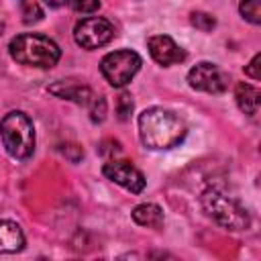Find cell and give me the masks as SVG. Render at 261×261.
<instances>
[{
	"mask_svg": "<svg viewBox=\"0 0 261 261\" xmlns=\"http://www.w3.org/2000/svg\"><path fill=\"white\" fill-rule=\"evenodd\" d=\"M188 126L171 110L153 106L139 114V137L147 149H171L184 141Z\"/></svg>",
	"mask_w": 261,
	"mask_h": 261,
	"instance_id": "1",
	"label": "cell"
},
{
	"mask_svg": "<svg viewBox=\"0 0 261 261\" xmlns=\"http://www.w3.org/2000/svg\"><path fill=\"white\" fill-rule=\"evenodd\" d=\"M8 51L16 63L31 65V67H43V69L53 67L61 57V49L57 47V43L39 33L16 35L10 41Z\"/></svg>",
	"mask_w": 261,
	"mask_h": 261,
	"instance_id": "2",
	"label": "cell"
},
{
	"mask_svg": "<svg viewBox=\"0 0 261 261\" xmlns=\"http://www.w3.org/2000/svg\"><path fill=\"white\" fill-rule=\"evenodd\" d=\"M0 137L8 155L14 159H29L35 151V128L24 112H8L0 122Z\"/></svg>",
	"mask_w": 261,
	"mask_h": 261,
	"instance_id": "3",
	"label": "cell"
},
{
	"mask_svg": "<svg viewBox=\"0 0 261 261\" xmlns=\"http://www.w3.org/2000/svg\"><path fill=\"white\" fill-rule=\"evenodd\" d=\"M202 206L206 214L220 226L228 230H245L251 224L249 212L230 196L216 188H208L202 194Z\"/></svg>",
	"mask_w": 261,
	"mask_h": 261,
	"instance_id": "4",
	"label": "cell"
},
{
	"mask_svg": "<svg viewBox=\"0 0 261 261\" xmlns=\"http://www.w3.org/2000/svg\"><path fill=\"white\" fill-rule=\"evenodd\" d=\"M141 63L143 61L139 53L130 49H118L102 57L100 71L112 88H122L135 77V73L141 69Z\"/></svg>",
	"mask_w": 261,
	"mask_h": 261,
	"instance_id": "5",
	"label": "cell"
},
{
	"mask_svg": "<svg viewBox=\"0 0 261 261\" xmlns=\"http://www.w3.org/2000/svg\"><path fill=\"white\" fill-rule=\"evenodd\" d=\"M114 37V27L102 16L82 18L73 29V39L82 49H98L110 43Z\"/></svg>",
	"mask_w": 261,
	"mask_h": 261,
	"instance_id": "6",
	"label": "cell"
},
{
	"mask_svg": "<svg viewBox=\"0 0 261 261\" xmlns=\"http://www.w3.org/2000/svg\"><path fill=\"white\" fill-rule=\"evenodd\" d=\"M188 84L198 90V92H206V94H222L228 88V75L214 63L202 61L196 63L190 73H188Z\"/></svg>",
	"mask_w": 261,
	"mask_h": 261,
	"instance_id": "7",
	"label": "cell"
},
{
	"mask_svg": "<svg viewBox=\"0 0 261 261\" xmlns=\"http://www.w3.org/2000/svg\"><path fill=\"white\" fill-rule=\"evenodd\" d=\"M102 173L110 181L122 186L124 190L133 192V194H141L145 190V177H143V173L130 161H126V159H112V161L104 163Z\"/></svg>",
	"mask_w": 261,
	"mask_h": 261,
	"instance_id": "8",
	"label": "cell"
},
{
	"mask_svg": "<svg viewBox=\"0 0 261 261\" xmlns=\"http://www.w3.org/2000/svg\"><path fill=\"white\" fill-rule=\"evenodd\" d=\"M147 47H149L151 57H153L159 65H165V67H167V65L186 61V51H184L171 37H167V35L149 37Z\"/></svg>",
	"mask_w": 261,
	"mask_h": 261,
	"instance_id": "9",
	"label": "cell"
},
{
	"mask_svg": "<svg viewBox=\"0 0 261 261\" xmlns=\"http://www.w3.org/2000/svg\"><path fill=\"white\" fill-rule=\"evenodd\" d=\"M49 92L55 94L57 98L75 102L80 106H88L92 102V98L96 96L88 86H80V84H67V82H57L53 86H49Z\"/></svg>",
	"mask_w": 261,
	"mask_h": 261,
	"instance_id": "10",
	"label": "cell"
},
{
	"mask_svg": "<svg viewBox=\"0 0 261 261\" xmlns=\"http://www.w3.org/2000/svg\"><path fill=\"white\" fill-rule=\"evenodd\" d=\"M24 247V234L12 220H0V253H18Z\"/></svg>",
	"mask_w": 261,
	"mask_h": 261,
	"instance_id": "11",
	"label": "cell"
},
{
	"mask_svg": "<svg viewBox=\"0 0 261 261\" xmlns=\"http://www.w3.org/2000/svg\"><path fill=\"white\" fill-rule=\"evenodd\" d=\"M234 98H237V106L241 108V112L255 116L259 112V102H261V92L245 82H241L234 90Z\"/></svg>",
	"mask_w": 261,
	"mask_h": 261,
	"instance_id": "12",
	"label": "cell"
},
{
	"mask_svg": "<svg viewBox=\"0 0 261 261\" xmlns=\"http://www.w3.org/2000/svg\"><path fill=\"white\" fill-rule=\"evenodd\" d=\"M133 220L141 226H151V228H161L163 226V212L157 204L145 202L133 208Z\"/></svg>",
	"mask_w": 261,
	"mask_h": 261,
	"instance_id": "13",
	"label": "cell"
},
{
	"mask_svg": "<svg viewBox=\"0 0 261 261\" xmlns=\"http://www.w3.org/2000/svg\"><path fill=\"white\" fill-rule=\"evenodd\" d=\"M239 10L243 14V18H247L253 24L261 22V0H241Z\"/></svg>",
	"mask_w": 261,
	"mask_h": 261,
	"instance_id": "14",
	"label": "cell"
},
{
	"mask_svg": "<svg viewBox=\"0 0 261 261\" xmlns=\"http://www.w3.org/2000/svg\"><path fill=\"white\" fill-rule=\"evenodd\" d=\"M20 14H22V20H24L27 24H33V22H39V20L43 18V8H41L39 2H35V0H22Z\"/></svg>",
	"mask_w": 261,
	"mask_h": 261,
	"instance_id": "15",
	"label": "cell"
},
{
	"mask_svg": "<svg viewBox=\"0 0 261 261\" xmlns=\"http://www.w3.org/2000/svg\"><path fill=\"white\" fill-rule=\"evenodd\" d=\"M190 22H192V27H196V29L202 31V33H210V31L216 27V18H214L212 14L200 12V10H196V12L190 14Z\"/></svg>",
	"mask_w": 261,
	"mask_h": 261,
	"instance_id": "16",
	"label": "cell"
},
{
	"mask_svg": "<svg viewBox=\"0 0 261 261\" xmlns=\"http://www.w3.org/2000/svg\"><path fill=\"white\" fill-rule=\"evenodd\" d=\"M133 108H135V104H133L130 94H128V92H122V94L116 98V114H118V118H120V120H128L130 114H133Z\"/></svg>",
	"mask_w": 261,
	"mask_h": 261,
	"instance_id": "17",
	"label": "cell"
},
{
	"mask_svg": "<svg viewBox=\"0 0 261 261\" xmlns=\"http://www.w3.org/2000/svg\"><path fill=\"white\" fill-rule=\"evenodd\" d=\"M88 108H90L92 122H102L106 118V100H104V96H94L92 102L88 104Z\"/></svg>",
	"mask_w": 261,
	"mask_h": 261,
	"instance_id": "18",
	"label": "cell"
},
{
	"mask_svg": "<svg viewBox=\"0 0 261 261\" xmlns=\"http://www.w3.org/2000/svg\"><path fill=\"white\" fill-rule=\"evenodd\" d=\"M69 4L75 12H82V14H92L100 8V0H71Z\"/></svg>",
	"mask_w": 261,
	"mask_h": 261,
	"instance_id": "19",
	"label": "cell"
},
{
	"mask_svg": "<svg viewBox=\"0 0 261 261\" xmlns=\"http://www.w3.org/2000/svg\"><path fill=\"white\" fill-rule=\"evenodd\" d=\"M98 151H100V155L110 157V155L120 153V151H122V147H120V143H118V141H114V139H106V141H102V143L98 145Z\"/></svg>",
	"mask_w": 261,
	"mask_h": 261,
	"instance_id": "20",
	"label": "cell"
},
{
	"mask_svg": "<svg viewBox=\"0 0 261 261\" xmlns=\"http://www.w3.org/2000/svg\"><path fill=\"white\" fill-rule=\"evenodd\" d=\"M245 73H247L249 77H253V80H261V53H257V55L251 59V63L245 67Z\"/></svg>",
	"mask_w": 261,
	"mask_h": 261,
	"instance_id": "21",
	"label": "cell"
},
{
	"mask_svg": "<svg viewBox=\"0 0 261 261\" xmlns=\"http://www.w3.org/2000/svg\"><path fill=\"white\" fill-rule=\"evenodd\" d=\"M51 8H59V6H65V4H69L71 0H45Z\"/></svg>",
	"mask_w": 261,
	"mask_h": 261,
	"instance_id": "22",
	"label": "cell"
},
{
	"mask_svg": "<svg viewBox=\"0 0 261 261\" xmlns=\"http://www.w3.org/2000/svg\"><path fill=\"white\" fill-rule=\"evenodd\" d=\"M2 31H4V22H0V35H2Z\"/></svg>",
	"mask_w": 261,
	"mask_h": 261,
	"instance_id": "23",
	"label": "cell"
}]
</instances>
